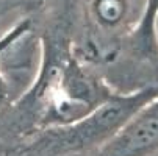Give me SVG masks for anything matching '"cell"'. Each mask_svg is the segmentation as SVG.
I'll list each match as a JSON object with an SVG mask.
<instances>
[{
	"instance_id": "6da1fadb",
	"label": "cell",
	"mask_w": 158,
	"mask_h": 156,
	"mask_svg": "<svg viewBox=\"0 0 158 156\" xmlns=\"http://www.w3.org/2000/svg\"><path fill=\"white\" fill-rule=\"evenodd\" d=\"M155 97H158V86L125 95H108L85 116L47 128L31 148L42 156H66L96 150Z\"/></svg>"
},
{
	"instance_id": "7a4b0ae2",
	"label": "cell",
	"mask_w": 158,
	"mask_h": 156,
	"mask_svg": "<svg viewBox=\"0 0 158 156\" xmlns=\"http://www.w3.org/2000/svg\"><path fill=\"white\" fill-rule=\"evenodd\" d=\"M158 150V97L138 109L94 156H149Z\"/></svg>"
},
{
	"instance_id": "3957f363",
	"label": "cell",
	"mask_w": 158,
	"mask_h": 156,
	"mask_svg": "<svg viewBox=\"0 0 158 156\" xmlns=\"http://www.w3.org/2000/svg\"><path fill=\"white\" fill-rule=\"evenodd\" d=\"M28 31H31V20L30 19H22L20 22H17L11 30H8L2 38H0V53H2L8 46H11L16 39L27 34ZM10 98H11V84L5 78V75L2 74V69H0V114L8 108Z\"/></svg>"
}]
</instances>
